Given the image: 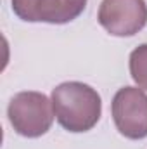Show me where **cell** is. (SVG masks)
Returning a JSON list of instances; mask_svg holds the SVG:
<instances>
[{
    "instance_id": "1",
    "label": "cell",
    "mask_w": 147,
    "mask_h": 149,
    "mask_svg": "<svg viewBox=\"0 0 147 149\" xmlns=\"http://www.w3.org/2000/svg\"><path fill=\"white\" fill-rule=\"evenodd\" d=\"M55 118L62 128L73 134L92 130L102 114L99 92L83 81H64L52 90Z\"/></svg>"
},
{
    "instance_id": "2",
    "label": "cell",
    "mask_w": 147,
    "mask_h": 149,
    "mask_svg": "<svg viewBox=\"0 0 147 149\" xmlns=\"http://www.w3.org/2000/svg\"><path fill=\"white\" fill-rule=\"evenodd\" d=\"M7 116L12 128L19 135L37 139L50 130L55 111L52 99H49L45 94L24 90L10 99L7 106Z\"/></svg>"
},
{
    "instance_id": "3",
    "label": "cell",
    "mask_w": 147,
    "mask_h": 149,
    "mask_svg": "<svg viewBox=\"0 0 147 149\" xmlns=\"http://www.w3.org/2000/svg\"><path fill=\"white\" fill-rule=\"evenodd\" d=\"M112 121L118 132L132 141L147 137V94L139 87L119 88L111 104Z\"/></svg>"
},
{
    "instance_id": "4",
    "label": "cell",
    "mask_w": 147,
    "mask_h": 149,
    "mask_svg": "<svg viewBox=\"0 0 147 149\" xmlns=\"http://www.w3.org/2000/svg\"><path fill=\"white\" fill-rule=\"evenodd\" d=\"M99 24L112 37H133L147 24L146 0H102Z\"/></svg>"
},
{
    "instance_id": "5",
    "label": "cell",
    "mask_w": 147,
    "mask_h": 149,
    "mask_svg": "<svg viewBox=\"0 0 147 149\" xmlns=\"http://www.w3.org/2000/svg\"><path fill=\"white\" fill-rule=\"evenodd\" d=\"M88 0H10L12 12L26 23L66 24L83 14Z\"/></svg>"
},
{
    "instance_id": "6",
    "label": "cell",
    "mask_w": 147,
    "mask_h": 149,
    "mask_svg": "<svg viewBox=\"0 0 147 149\" xmlns=\"http://www.w3.org/2000/svg\"><path fill=\"white\" fill-rule=\"evenodd\" d=\"M130 74L139 88L147 90V43L139 45L130 54Z\"/></svg>"
}]
</instances>
